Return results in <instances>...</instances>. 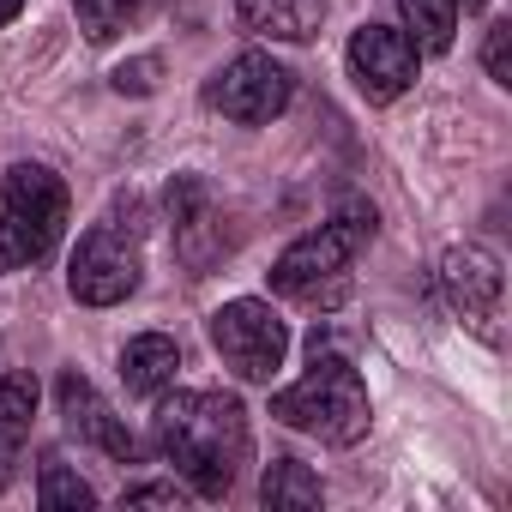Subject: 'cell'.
Masks as SVG:
<instances>
[{
  "mask_svg": "<svg viewBox=\"0 0 512 512\" xmlns=\"http://www.w3.org/2000/svg\"><path fill=\"white\" fill-rule=\"evenodd\" d=\"M61 404H67L73 428H85V434H91L109 458H127V464L139 458V440L121 428V416H115V410H109V404H103V398L79 380V374H61Z\"/></svg>",
  "mask_w": 512,
  "mask_h": 512,
  "instance_id": "cell-12",
  "label": "cell"
},
{
  "mask_svg": "<svg viewBox=\"0 0 512 512\" xmlns=\"http://www.w3.org/2000/svg\"><path fill=\"white\" fill-rule=\"evenodd\" d=\"M121 506H187V488H175V482H139V488L121 494Z\"/></svg>",
  "mask_w": 512,
  "mask_h": 512,
  "instance_id": "cell-21",
  "label": "cell"
},
{
  "mask_svg": "<svg viewBox=\"0 0 512 512\" xmlns=\"http://www.w3.org/2000/svg\"><path fill=\"white\" fill-rule=\"evenodd\" d=\"M145 272V223H139V199H115L73 247L67 266V290L85 308H115L139 290Z\"/></svg>",
  "mask_w": 512,
  "mask_h": 512,
  "instance_id": "cell-2",
  "label": "cell"
},
{
  "mask_svg": "<svg viewBox=\"0 0 512 512\" xmlns=\"http://www.w3.org/2000/svg\"><path fill=\"white\" fill-rule=\"evenodd\" d=\"M272 416L284 422V428H302V434H320L326 446H356L362 434H368V386H362V374L344 362V356H326V350H314V368L296 380V386H284L278 398H272Z\"/></svg>",
  "mask_w": 512,
  "mask_h": 512,
  "instance_id": "cell-3",
  "label": "cell"
},
{
  "mask_svg": "<svg viewBox=\"0 0 512 512\" xmlns=\"http://www.w3.org/2000/svg\"><path fill=\"white\" fill-rule=\"evenodd\" d=\"M440 284H446V302H452V314L476 332V338H488V344H500V296H506V278H500V260L488 247H452L446 260H440Z\"/></svg>",
  "mask_w": 512,
  "mask_h": 512,
  "instance_id": "cell-8",
  "label": "cell"
},
{
  "mask_svg": "<svg viewBox=\"0 0 512 512\" xmlns=\"http://www.w3.org/2000/svg\"><path fill=\"white\" fill-rule=\"evenodd\" d=\"M350 79L368 103H392L410 91L416 79V43L410 31H392V25H362L350 37Z\"/></svg>",
  "mask_w": 512,
  "mask_h": 512,
  "instance_id": "cell-9",
  "label": "cell"
},
{
  "mask_svg": "<svg viewBox=\"0 0 512 512\" xmlns=\"http://www.w3.org/2000/svg\"><path fill=\"white\" fill-rule=\"evenodd\" d=\"M235 13L266 43H314L326 25V0H235Z\"/></svg>",
  "mask_w": 512,
  "mask_h": 512,
  "instance_id": "cell-11",
  "label": "cell"
},
{
  "mask_svg": "<svg viewBox=\"0 0 512 512\" xmlns=\"http://www.w3.org/2000/svg\"><path fill=\"white\" fill-rule=\"evenodd\" d=\"M157 452L181 470L187 494L223 500L247 464V410L229 392H175L157 410Z\"/></svg>",
  "mask_w": 512,
  "mask_h": 512,
  "instance_id": "cell-1",
  "label": "cell"
},
{
  "mask_svg": "<svg viewBox=\"0 0 512 512\" xmlns=\"http://www.w3.org/2000/svg\"><path fill=\"white\" fill-rule=\"evenodd\" d=\"M67 229V181L49 163H13L0 187V272L49 260Z\"/></svg>",
  "mask_w": 512,
  "mask_h": 512,
  "instance_id": "cell-4",
  "label": "cell"
},
{
  "mask_svg": "<svg viewBox=\"0 0 512 512\" xmlns=\"http://www.w3.org/2000/svg\"><path fill=\"white\" fill-rule=\"evenodd\" d=\"M290 97H296V73L284 67V61H272V55H235L229 67H217L211 79H205V103L223 115V121H241V127H266V121H278L284 109H290Z\"/></svg>",
  "mask_w": 512,
  "mask_h": 512,
  "instance_id": "cell-7",
  "label": "cell"
},
{
  "mask_svg": "<svg viewBox=\"0 0 512 512\" xmlns=\"http://www.w3.org/2000/svg\"><path fill=\"white\" fill-rule=\"evenodd\" d=\"M151 7H157V0H73L79 31H85L91 43H115V37H121V31H133Z\"/></svg>",
  "mask_w": 512,
  "mask_h": 512,
  "instance_id": "cell-16",
  "label": "cell"
},
{
  "mask_svg": "<svg viewBox=\"0 0 512 512\" xmlns=\"http://www.w3.org/2000/svg\"><path fill=\"white\" fill-rule=\"evenodd\" d=\"M404 7V25L416 31L410 43L428 49V55H446L452 37H458V0H398Z\"/></svg>",
  "mask_w": 512,
  "mask_h": 512,
  "instance_id": "cell-15",
  "label": "cell"
},
{
  "mask_svg": "<svg viewBox=\"0 0 512 512\" xmlns=\"http://www.w3.org/2000/svg\"><path fill=\"white\" fill-rule=\"evenodd\" d=\"M157 73H163V61H157V55H139V61H121L109 85H115L121 97H151V91H157Z\"/></svg>",
  "mask_w": 512,
  "mask_h": 512,
  "instance_id": "cell-19",
  "label": "cell"
},
{
  "mask_svg": "<svg viewBox=\"0 0 512 512\" xmlns=\"http://www.w3.org/2000/svg\"><path fill=\"white\" fill-rule=\"evenodd\" d=\"M260 500L272 512H314L320 506V476L302 458H272L266 464V482H260Z\"/></svg>",
  "mask_w": 512,
  "mask_h": 512,
  "instance_id": "cell-14",
  "label": "cell"
},
{
  "mask_svg": "<svg viewBox=\"0 0 512 512\" xmlns=\"http://www.w3.org/2000/svg\"><path fill=\"white\" fill-rule=\"evenodd\" d=\"M37 506H43V512H85V506H97V494H91V482H85L73 464L49 458L43 476H37Z\"/></svg>",
  "mask_w": 512,
  "mask_h": 512,
  "instance_id": "cell-17",
  "label": "cell"
},
{
  "mask_svg": "<svg viewBox=\"0 0 512 512\" xmlns=\"http://www.w3.org/2000/svg\"><path fill=\"white\" fill-rule=\"evenodd\" d=\"M482 67H488V79H494V85H512V25H488Z\"/></svg>",
  "mask_w": 512,
  "mask_h": 512,
  "instance_id": "cell-20",
  "label": "cell"
},
{
  "mask_svg": "<svg viewBox=\"0 0 512 512\" xmlns=\"http://www.w3.org/2000/svg\"><path fill=\"white\" fill-rule=\"evenodd\" d=\"M19 7H25V0H0V31H7V25L19 19Z\"/></svg>",
  "mask_w": 512,
  "mask_h": 512,
  "instance_id": "cell-22",
  "label": "cell"
},
{
  "mask_svg": "<svg viewBox=\"0 0 512 512\" xmlns=\"http://www.w3.org/2000/svg\"><path fill=\"white\" fill-rule=\"evenodd\" d=\"M211 344L223 356V368L235 380H253V386H272V374L284 368L290 356V326L278 320L272 302L260 296H235L211 314Z\"/></svg>",
  "mask_w": 512,
  "mask_h": 512,
  "instance_id": "cell-6",
  "label": "cell"
},
{
  "mask_svg": "<svg viewBox=\"0 0 512 512\" xmlns=\"http://www.w3.org/2000/svg\"><path fill=\"white\" fill-rule=\"evenodd\" d=\"M31 416H37V380H31L25 368L0 374V428L25 434V428H31Z\"/></svg>",
  "mask_w": 512,
  "mask_h": 512,
  "instance_id": "cell-18",
  "label": "cell"
},
{
  "mask_svg": "<svg viewBox=\"0 0 512 512\" xmlns=\"http://www.w3.org/2000/svg\"><path fill=\"white\" fill-rule=\"evenodd\" d=\"M374 235V211H344L320 229H308L302 241H290L278 253V266H272V290L278 296H296V302H314L326 284H344L350 260L362 253V241Z\"/></svg>",
  "mask_w": 512,
  "mask_h": 512,
  "instance_id": "cell-5",
  "label": "cell"
},
{
  "mask_svg": "<svg viewBox=\"0 0 512 512\" xmlns=\"http://www.w3.org/2000/svg\"><path fill=\"white\" fill-rule=\"evenodd\" d=\"M175 368H181V350L163 332H139L121 350V380H127L133 398H157L163 386H175Z\"/></svg>",
  "mask_w": 512,
  "mask_h": 512,
  "instance_id": "cell-13",
  "label": "cell"
},
{
  "mask_svg": "<svg viewBox=\"0 0 512 512\" xmlns=\"http://www.w3.org/2000/svg\"><path fill=\"white\" fill-rule=\"evenodd\" d=\"M458 7H470V13H476V7H482V0H458Z\"/></svg>",
  "mask_w": 512,
  "mask_h": 512,
  "instance_id": "cell-23",
  "label": "cell"
},
{
  "mask_svg": "<svg viewBox=\"0 0 512 512\" xmlns=\"http://www.w3.org/2000/svg\"><path fill=\"white\" fill-rule=\"evenodd\" d=\"M169 223H175V253L193 266V278L229 247L223 229H217V205H211V193H205L199 175H175L169 181Z\"/></svg>",
  "mask_w": 512,
  "mask_h": 512,
  "instance_id": "cell-10",
  "label": "cell"
}]
</instances>
